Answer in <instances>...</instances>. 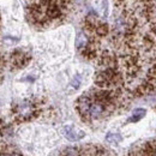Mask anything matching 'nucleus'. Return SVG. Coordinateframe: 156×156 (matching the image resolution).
Listing matches in <instances>:
<instances>
[{"label":"nucleus","mask_w":156,"mask_h":156,"mask_svg":"<svg viewBox=\"0 0 156 156\" xmlns=\"http://www.w3.org/2000/svg\"><path fill=\"white\" fill-rule=\"evenodd\" d=\"M39 112V107L36 102L31 100H24L18 103L15 108V114L20 120H29L33 117H35Z\"/></svg>","instance_id":"f257e3e1"},{"label":"nucleus","mask_w":156,"mask_h":156,"mask_svg":"<svg viewBox=\"0 0 156 156\" xmlns=\"http://www.w3.org/2000/svg\"><path fill=\"white\" fill-rule=\"evenodd\" d=\"M64 135H65V137H66L69 140H71V142L80 140L83 137L85 136L83 131L77 130L75 126H70V125H67V126L64 127Z\"/></svg>","instance_id":"f03ea898"},{"label":"nucleus","mask_w":156,"mask_h":156,"mask_svg":"<svg viewBox=\"0 0 156 156\" xmlns=\"http://www.w3.org/2000/svg\"><path fill=\"white\" fill-rule=\"evenodd\" d=\"M84 150V156H112L106 149L101 148V147H83Z\"/></svg>","instance_id":"7ed1b4c3"},{"label":"nucleus","mask_w":156,"mask_h":156,"mask_svg":"<svg viewBox=\"0 0 156 156\" xmlns=\"http://www.w3.org/2000/svg\"><path fill=\"white\" fill-rule=\"evenodd\" d=\"M61 156H84V150L78 147H69L61 153Z\"/></svg>","instance_id":"20e7f679"},{"label":"nucleus","mask_w":156,"mask_h":156,"mask_svg":"<svg viewBox=\"0 0 156 156\" xmlns=\"http://www.w3.org/2000/svg\"><path fill=\"white\" fill-rule=\"evenodd\" d=\"M147 114V109L145 108H137L132 112L131 117L127 119V122H137L139 121L142 118H144V115Z\"/></svg>","instance_id":"39448f33"},{"label":"nucleus","mask_w":156,"mask_h":156,"mask_svg":"<svg viewBox=\"0 0 156 156\" xmlns=\"http://www.w3.org/2000/svg\"><path fill=\"white\" fill-rule=\"evenodd\" d=\"M89 43V37L84 34V33H79L77 35V39H76V47L78 49L83 51Z\"/></svg>","instance_id":"423d86ee"},{"label":"nucleus","mask_w":156,"mask_h":156,"mask_svg":"<svg viewBox=\"0 0 156 156\" xmlns=\"http://www.w3.org/2000/svg\"><path fill=\"white\" fill-rule=\"evenodd\" d=\"M121 140H122V137L120 136L119 133L109 132V133H107V136H106V142H108V143H114V144H117V143H120Z\"/></svg>","instance_id":"0eeeda50"},{"label":"nucleus","mask_w":156,"mask_h":156,"mask_svg":"<svg viewBox=\"0 0 156 156\" xmlns=\"http://www.w3.org/2000/svg\"><path fill=\"white\" fill-rule=\"evenodd\" d=\"M80 80H82V78H80L79 75L75 76V78H73V79H72V82H71V85H72L75 89H78V88H79V85H80Z\"/></svg>","instance_id":"6e6552de"},{"label":"nucleus","mask_w":156,"mask_h":156,"mask_svg":"<svg viewBox=\"0 0 156 156\" xmlns=\"http://www.w3.org/2000/svg\"><path fill=\"white\" fill-rule=\"evenodd\" d=\"M0 156H22L18 151H13V150H6L0 153Z\"/></svg>","instance_id":"1a4fd4ad"},{"label":"nucleus","mask_w":156,"mask_h":156,"mask_svg":"<svg viewBox=\"0 0 156 156\" xmlns=\"http://www.w3.org/2000/svg\"><path fill=\"white\" fill-rule=\"evenodd\" d=\"M154 34H155V36H156V24H155V27H154Z\"/></svg>","instance_id":"9d476101"}]
</instances>
